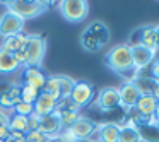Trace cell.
<instances>
[{
    "label": "cell",
    "instance_id": "1",
    "mask_svg": "<svg viewBox=\"0 0 159 142\" xmlns=\"http://www.w3.org/2000/svg\"><path fill=\"white\" fill-rule=\"evenodd\" d=\"M106 63L113 72L120 74V76L130 74L132 82H134L139 76V70L134 67V60H132V48L128 45L113 46L106 55Z\"/></svg>",
    "mask_w": 159,
    "mask_h": 142
},
{
    "label": "cell",
    "instance_id": "2",
    "mask_svg": "<svg viewBox=\"0 0 159 142\" xmlns=\"http://www.w3.org/2000/svg\"><path fill=\"white\" fill-rule=\"evenodd\" d=\"M108 41H110V29L106 28V24H103L99 21L87 26L84 29L82 36H80V45L87 52H98Z\"/></svg>",
    "mask_w": 159,
    "mask_h": 142
},
{
    "label": "cell",
    "instance_id": "3",
    "mask_svg": "<svg viewBox=\"0 0 159 142\" xmlns=\"http://www.w3.org/2000/svg\"><path fill=\"white\" fill-rule=\"evenodd\" d=\"M5 5H7L9 12L21 17L22 21L38 17L50 7L48 2H39V0H12V2H7Z\"/></svg>",
    "mask_w": 159,
    "mask_h": 142
},
{
    "label": "cell",
    "instance_id": "4",
    "mask_svg": "<svg viewBox=\"0 0 159 142\" xmlns=\"http://www.w3.org/2000/svg\"><path fill=\"white\" fill-rule=\"evenodd\" d=\"M62 17L69 22H80L89 14V4L84 0H63L58 4Z\"/></svg>",
    "mask_w": 159,
    "mask_h": 142
},
{
    "label": "cell",
    "instance_id": "5",
    "mask_svg": "<svg viewBox=\"0 0 159 142\" xmlns=\"http://www.w3.org/2000/svg\"><path fill=\"white\" fill-rule=\"evenodd\" d=\"M46 53V41L39 34H29L28 48H26V65L24 67H39Z\"/></svg>",
    "mask_w": 159,
    "mask_h": 142
},
{
    "label": "cell",
    "instance_id": "6",
    "mask_svg": "<svg viewBox=\"0 0 159 142\" xmlns=\"http://www.w3.org/2000/svg\"><path fill=\"white\" fill-rule=\"evenodd\" d=\"M22 31H24V21L21 17L14 16L9 11H5L0 16V36H2V39L16 36Z\"/></svg>",
    "mask_w": 159,
    "mask_h": 142
},
{
    "label": "cell",
    "instance_id": "7",
    "mask_svg": "<svg viewBox=\"0 0 159 142\" xmlns=\"http://www.w3.org/2000/svg\"><path fill=\"white\" fill-rule=\"evenodd\" d=\"M94 96V87L87 80H75L72 93H70V101L74 104H77L79 108H84L86 104H89L93 101Z\"/></svg>",
    "mask_w": 159,
    "mask_h": 142
},
{
    "label": "cell",
    "instance_id": "8",
    "mask_svg": "<svg viewBox=\"0 0 159 142\" xmlns=\"http://www.w3.org/2000/svg\"><path fill=\"white\" fill-rule=\"evenodd\" d=\"M96 104L101 111H111L120 106V96H118V87H104L98 94Z\"/></svg>",
    "mask_w": 159,
    "mask_h": 142
},
{
    "label": "cell",
    "instance_id": "9",
    "mask_svg": "<svg viewBox=\"0 0 159 142\" xmlns=\"http://www.w3.org/2000/svg\"><path fill=\"white\" fill-rule=\"evenodd\" d=\"M132 48V60H134V67L140 72V70L147 69L149 65H152L156 58V52L145 48L142 45H135V46H130Z\"/></svg>",
    "mask_w": 159,
    "mask_h": 142
},
{
    "label": "cell",
    "instance_id": "10",
    "mask_svg": "<svg viewBox=\"0 0 159 142\" xmlns=\"http://www.w3.org/2000/svg\"><path fill=\"white\" fill-rule=\"evenodd\" d=\"M46 74L41 70V67H24L22 70V84L31 86L38 91H43L46 84Z\"/></svg>",
    "mask_w": 159,
    "mask_h": 142
},
{
    "label": "cell",
    "instance_id": "11",
    "mask_svg": "<svg viewBox=\"0 0 159 142\" xmlns=\"http://www.w3.org/2000/svg\"><path fill=\"white\" fill-rule=\"evenodd\" d=\"M118 96H120V106H123L125 110H130V108H135L140 93L137 91L134 82H123L118 87Z\"/></svg>",
    "mask_w": 159,
    "mask_h": 142
},
{
    "label": "cell",
    "instance_id": "12",
    "mask_svg": "<svg viewBox=\"0 0 159 142\" xmlns=\"http://www.w3.org/2000/svg\"><path fill=\"white\" fill-rule=\"evenodd\" d=\"M39 132L46 135L50 139V142L57 140L62 132V125H60V120L55 117V115H46V117H41V123H39Z\"/></svg>",
    "mask_w": 159,
    "mask_h": 142
},
{
    "label": "cell",
    "instance_id": "13",
    "mask_svg": "<svg viewBox=\"0 0 159 142\" xmlns=\"http://www.w3.org/2000/svg\"><path fill=\"white\" fill-rule=\"evenodd\" d=\"M69 130L72 132V135L75 137V140L80 142V140H87V139L91 137V134L96 130V125H94L89 118L80 117L79 120H77L75 123L69 128Z\"/></svg>",
    "mask_w": 159,
    "mask_h": 142
},
{
    "label": "cell",
    "instance_id": "14",
    "mask_svg": "<svg viewBox=\"0 0 159 142\" xmlns=\"http://www.w3.org/2000/svg\"><path fill=\"white\" fill-rule=\"evenodd\" d=\"M28 41H29V34H26V33H19V34H16V36H11V38L2 39L0 50H4V52L14 55V53L19 52V50H24L26 46H28Z\"/></svg>",
    "mask_w": 159,
    "mask_h": 142
},
{
    "label": "cell",
    "instance_id": "15",
    "mask_svg": "<svg viewBox=\"0 0 159 142\" xmlns=\"http://www.w3.org/2000/svg\"><path fill=\"white\" fill-rule=\"evenodd\" d=\"M55 108H57V101L53 99L50 94H46V93H39L38 99H36L34 104H33V110H34V113H38L39 117L52 115L53 111H55Z\"/></svg>",
    "mask_w": 159,
    "mask_h": 142
},
{
    "label": "cell",
    "instance_id": "16",
    "mask_svg": "<svg viewBox=\"0 0 159 142\" xmlns=\"http://www.w3.org/2000/svg\"><path fill=\"white\" fill-rule=\"evenodd\" d=\"M134 84H135V87H137V91L140 93V96H152L154 91L157 89V86H159L157 80H154L152 77L140 76V74H139L137 79L134 80Z\"/></svg>",
    "mask_w": 159,
    "mask_h": 142
},
{
    "label": "cell",
    "instance_id": "17",
    "mask_svg": "<svg viewBox=\"0 0 159 142\" xmlns=\"http://www.w3.org/2000/svg\"><path fill=\"white\" fill-rule=\"evenodd\" d=\"M157 108V101H156L154 96H140L135 104V110L139 111L142 118H147V117H152Z\"/></svg>",
    "mask_w": 159,
    "mask_h": 142
},
{
    "label": "cell",
    "instance_id": "18",
    "mask_svg": "<svg viewBox=\"0 0 159 142\" xmlns=\"http://www.w3.org/2000/svg\"><path fill=\"white\" fill-rule=\"evenodd\" d=\"M120 127L118 123H103L98 127L99 132V142H118L120 135Z\"/></svg>",
    "mask_w": 159,
    "mask_h": 142
},
{
    "label": "cell",
    "instance_id": "19",
    "mask_svg": "<svg viewBox=\"0 0 159 142\" xmlns=\"http://www.w3.org/2000/svg\"><path fill=\"white\" fill-rule=\"evenodd\" d=\"M19 69H21V65L17 63L16 57L12 53L0 50V74H14Z\"/></svg>",
    "mask_w": 159,
    "mask_h": 142
},
{
    "label": "cell",
    "instance_id": "20",
    "mask_svg": "<svg viewBox=\"0 0 159 142\" xmlns=\"http://www.w3.org/2000/svg\"><path fill=\"white\" fill-rule=\"evenodd\" d=\"M53 115H55V117L60 120L62 130L70 128L80 117H82V115H80L79 111H75V110H63V111H57V110H55V111H53Z\"/></svg>",
    "mask_w": 159,
    "mask_h": 142
},
{
    "label": "cell",
    "instance_id": "21",
    "mask_svg": "<svg viewBox=\"0 0 159 142\" xmlns=\"http://www.w3.org/2000/svg\"><path fill=\"white\" fill-rule=\"evenodd\" d=\"M41 93H46L53 98L55 101H60L62 99V94H60V80H58V76H48L46 77V84L43 87Z\"/></svg>",
    "mask_w": 159,
    "mask_h": 142
},
{
    "label": "cell",
    "instance_id": "22",
    "mask_svg": "<svg viewBox=\"0 0 159 142\" xmlns=\"http://www.w3.org/2000/svg\"><path fill=\"white\" fill-rule=\"evenodd\" d=\"M140 140L144 142H159V127H151V125L140 123L137 125Z\"/></svg>",
    "mask_w": 159,
    "mask_h": 142
},
{
    "label": "cell",
    "instance_id": "23",
    "mask_svg": "<svg viewBox=\"0 0 159 142\" xmlns=\"http://www.w3.org/2000/svg\"><path fill=\"white\" fill-rule=\"evenodd\" d=\"M7 127L11 128V132H19V134H24L26 135V132H28V117L11 113Z\"/></svg>",
    "mask_w": 159,
    "mask_h": 142
},
{
    "label": "cell",
    "instance_id": "24",
    "mask_svg": "<svg viewBox=\"0 0 159 142\" xmlns=\"http://www.w3.org/2000/svg\"><path fill=\"white\" fill-rule=\"evenodd\" d=\"M118 142H142L140 135H139L137 127H120V135H118Z\"/></svg>",
    "mask_w": 159,
    "mask_h": 142
},
{
    "label": "cell",
    "instance_id": "25",
    "mask_svg": "<svg viewBox=\"0 0 159 142\" xmlns=\"http://www.w3.org/2000/svg\"><path fill=\"white\" fill-rule=\"evenodd\" d=\"M39 93H41V91L34 89V87H31V86L22 84V86H21V101H24V103H28V104H34V101L38 99Z\"/></svg>",
    "mask_w": 159,
    "mask_h": 142
},
{
    "label": "cell",
    "instance_id": "26",
    "mask_svg": "<svg viewBox=\"0 0 159 142\" xmlns=\"http://www.w3.org/2000/svg\"><path fill=\"white\" fill-rule=\"evenodd\" d=\"M58 80H60V94H62V98H70V93L75 86V80L69 76H58Z\"/></svg>",
    "mask_w": 159,
    "mask_h": 142
},
{
    "label": "cell",
    "instance_id": "27",
    "mask_svg": "<svg viewBox=\"0 0 159 142\" xmlns=\"http://www.w3.org/2000/svg\"><path fill=\"white\" fill-rule=\"evenodd\" d=\"M24 140L26 142H50V139L39 130H29V132H26Z\"/></svg>",
    "mask_w": 159,
    "mask_h": 142
},
{
    "label": "cell",
    "instance_id": "28",
    "mask_svg": "<svg viewBox=\"0 0 159 142\" xmlns=\"http://www.w3.org/2000/svg\"><path fill=\"white\" fill-rule=\"evenodd\" d=\"M33 104H28V103H24V101H19L17 104H16L14 108H12V111L11 113H16V115H22V117H29V115L33 113Z\"/></svg>",
    "mask_w": 159,
    "mask_h": 142
},
{
    "label": "cell",
    "instance_id": "29",
    "mask_svg": "<svg viewBox=\"0 0 159 142\" xmlns=\"http://www.w3.org/2000/svg\"><path fill=\"white\" fill-rule=\"evenodd\" d=\"M39 123H41V117H39L38 113H34V111H33V113L28 117V132L29 130H38Z\"/></svg>",
    "mask_w": 159,
    "mask_h": 142
},
{
    "label": "cell",
    "instance_id": "30",
    "mask_svg": "<svg viewBox=\"0 0 159 142\" xmlns=\"http://www.w3.org/2000/svg\"><path fill=\"white\" fill-rule=\"evenodd\" d=\"M9 139H11V128H9L7 125H2V127H0V140L9 142Z\"/></svg>",
    "mask_w": 159,
    "mask_h": 142
},
{
    "label": "cell",
    "instance_id": "31",
    "mask_svg": "<svg viewBox=\"0 0 159 142\" xmlns=\"http://www.w3.org/2000/svg\"><path fill=\"white\" fill-rule=\"evenodd\" d=\"M151 72H152V79L159 82V57H157V58H154V62H152Z\"/></svg>",
    "mask_w": 159,
    "mask_h": 142
},
{
    "label": "cell",
    "instance_id": "32",
    "mask_svg": "<svg viewBox=\"0 0 159 142\" xmlns=\"http://www.w3.org/2000/svg\"><path fill=\"white\" fill-rule=\"evenodd\" d=\"M9 117H11V113H9V111L0 110V127H2V125H7V123H9Z\"/></svg>",
    "mask_w": 159,
    "mask_h": 142
},
{
    "label": "cell",
    "instance_id": "33",
    "mask_svg": "<svg viewBox=\"0 0 159 142\" xmlns=\"http://www.w3.org/2000/svg\"><path fill=\"white\" fill-rule=\"evenodd\" d=\"M156 29V43H157V48H159V28H154Z\"/></svg>",
    "mask_w": 159,
    "mask_h": 142
},
{
    "label": "cell",
    "instance_id": "34",
    "mask_svg": "<svg viewBox=\"0 0 159 142\" xmlns=\"http://www.w3.org/2000/svg\"><path fill=\"white\" fill-rule=\"evenodd\" d=\"M152 96L156 98V101H159V86H157V89L154 91V94H152Z\"/></svg>",
    "mask_w": 159,
    "mask_h": 142
},
{
    "label": "cell",
    "instance_id": "35",
    "mask_svg": "<svg viewBox=\"0 0 159 142\" xmlns=\"http://www.w3.org/2000/svg\"><path fill=\"white\" fill-rule=\"evenodd\" d=\"M9 142H26L24 139H17V140H9Z\"/></svg>",
    "mask_w": 159,
    "mask_h": 142
}]
</instances>
